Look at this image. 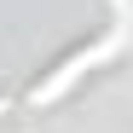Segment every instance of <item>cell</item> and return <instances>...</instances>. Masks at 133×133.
Wrapping results in <instances>:
<instances>
[{
    "instance_id": "1",
    "label": "cell",
    "mask_w": 133,
    "mask_h": 133,
    "mask_svg": "<svg viewBox=\"0 0 133 133\" xmlns=\"http://www.w3.org/2000/svg\"><path fill=\"white\" fill-rule=\"evenodd\" d=\"M110 52H116V35H110V41H98V46H81V52H70V58L58 64V75H52V81H41L35 93H29V104H35V110H41V104H58V98L70 93V87H75L87 70H93L98 58H110Z\"/></svg>"
}]
</instances>
